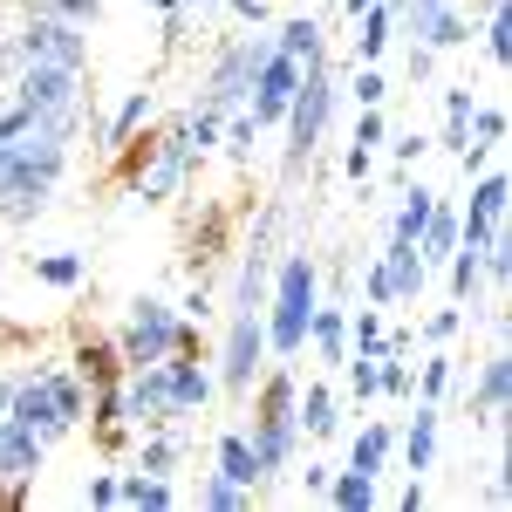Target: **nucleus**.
<instances>
[{
    "label": "nucleus",
    "mask_w": 512,
    "mask_h": 512,
    "mask_svg": "<svg viewBox=\"0 0 512 512\" xmlns=\"http://www.w3.org/2000/svg\"><path fill=\"white\" fill-rule=\"evenodd\" d=\"M7 417H21L41 444H62V437H76L82 417H89V383H82L69 362H35V369L14 376Z\"/></svg>",
    "instance_id": "nucleus-1"
},
{
    "label": "nucleus",
    "mask_w": 512,
    "mask_h": 512,
    "mask_svg": "<svg viewBox=\"0 0 512 512\" xmlns=\"http://www.w3.org/2000/svg\"><path fill=\"white\" fill-rule=\"evenodd\" d=\"M315 301H321L315 253L280 246L274 280H267V308H260V321H267V355L274 362H301L308 355V315H315Z\"/></svg>",
    "instance_id": "nucleus-2"
},
{
    "label": "nucleus",
    "mask_w": 512,
    "mask_h": 512,
    "mask_svg": "<svg viewBox=\"0 0 512 512\" xmlns=\"http://www.w3.org/2000/svg\"><path fill=\"white\" fill-rule=\"evenodd\" d=\"M335 103H342V82L328 69V55L321 62H301V82H294V103H287V117H280V178L294 185L308 164H315L321 137H328V123H335Z\"/></svg>",
    "instance_id": "nucleus-3"
},
{
    "label": "nucleus",
    "mask_w": 512,
    "mask_h": 512,
    "mask_svg": "<svg viewBox=\"0 0 512 512\" xmlns=\"http://www.w3.org/2000/svg\"><path fill=\"white\" fill-rule=\"evenodd\" d=\"M267 48L274 35H226L212 48V62H205V76H198V110H212V117H233L246 110V89H253V69L267 62Z\"/></svg>",
    "instance_id": "nucleus-4"
},
{
    "label": "nucleus",
    "mask_w": 512,
    "mask_h": 512,
    "mask_svg": "<svg viewBox=\"0 0 512 512\" xmlns=\"http://www.w3.org/2000/svg\"><path fill=\"white\" fill-rule=\"evenodd\" d=\"M178 335H185V315H178V301H164V294H137L117 321V355L123 369H144V362H164V355H178Z\"/></svg>",
    "instance_id": "nucleus-5"
},
{
    "label": "nucleus",
    "mask_w": 512,
    "mask_h": 512,
    "mask_svg": "<svg viewBox=\"0 0 512 512\" xmlns=\"http://www.w3.org/2000/svg\"><path fill=\"white\" fill-rule=\"evenodd\" d=\"M14 55L21 62H48V69H89V35H82L76 21H55V14H21L14 28Z\"/></svg>",
    "instance_id": "nucleus-6"
},
{
    "label": "nucleus",
    "mask_w": 512,
    "mask_h": 512,
    "mask_svg": "<svg viewBox=\"0 0 512 512\" xmlns=\"http://www.w3.org/2000/svg\"><path fill=\"white\" fill-rule=\"evenodd\" d=\"M267 362H274V355H267V321H260V308H253V315H233V321H226V342H219V355H212L219 390L246 396L253 383H260Z\"/></svg>",
    "instance_id": "nucleus-7"
},
{
    "label": "nucleus",
    "mask_w": 512,
    "mask_h": 512,
    "mask_svg": "<svg viewBox=\"0 0 512 512\" xmlns=\"http://www.w3.org/2000/svg\"><path fill=\"white\" fill-rule=\"evenodd\" d=\"M274 260H280V205H267V212L253 219V239L239 246L233 315H253V308H267V280H274Z\"/></svg>",
    "instance_id": "nucleus-8"
},
{
    "label": "nucleus",
    "mask_w": 512,
    "mask_h": 512,
    "mask_svg": "<svg viewBox=\"0 0 512 512\" xmlns=\"http://www.w3.org/2000/svg\"><path fill=\"white\" fill-rule=\"evenodd\" d=\"M294 82H301V62L287 48H267V62L253 69V89H246V117L260 123V130H280L287 103H294Z\"/></svg>",
    "instance_id": "nucleus-9"
},
{
    "label": "nucleus",
    "mask_w": 512,
    "mask_h": 512,
    "mask_svg": "<svg viewBox=\"0 0 512 512\" xmlns=\"http://www.w3.org/2000/svg\"><path fill=\"white\" fill-rule=\"evenodd\" d=\"M123 424H130V431H171V424H178L171 383H164V362L123 369Z\"/></svg>",
    "instance_id": "nucleus-10"
},
{
    "label": "nucleus",
    "mask_w": 512,
    "mask_h": 512,
    "mask_svg": "<svg viewBox=\"0 0 512 512\" xmlns=\"http://www.w3.org/2000/svg\"><path fill=\"white\" fill-rule=\"evenodd\" d=\"M246 444H253V458H260V478L294 472V458H301V417H294V410H253Z\"/></svg>",
    "instance_id": "nucleus-11"
},
{
    "label": "nucleus",
    "mask_w": 512,
    "mask_h": 512,
    "mask_svg": "<svg viewBox=\"0 0 512 512\" xmlns=\"http://www.w3.org/2000/svg\"><path fill=\"white\" fill-rule=\"evenodd\" d=\"M164 383H171V410H178V424L205 417L212 396H219V376H212L205 355H164Z\"/></svg>",
    "instance_id": "nucleus-12"
},
{
    "label": "nucleus",
    "mask_w": 512,
    "mask_h": 512,
    "mask_svg": "<svg viewBox=\"0 0 512 512\" xmlns=\"http://www.w3.org/2000/svg\"><path fill=\"white\" fill-rule=\"evenodd\" d=\"M437 431H444V403H417L410 396V431H396V451H403V472H437Z\"/></svg>",
    "instance_id": "nucleus-13"
},
{
    "label": "nucleus",
    "mask_w": 512,
    "mask_h": 512,
    "mask_svg": "<svg viewBox=\"0 0 512 512\" xmlns=\"http://www.w3.org/2000/svg\"><path fill=\"white\" fill-rule=\"evenodd\" d=\"M41 458H48V444H41L21 417H7V410H0V478H7V485H35Z\"/></svg>",
    "instance_id": "nucleus-14"
},
{
    "label": "nucleus",
    "mask_w": 512,
    "mask_h": 512,
    "mask_svg": "<svg viewBox=\"0 0 512 512\" xmlns=\"http://www.w3.org/2000/svg\"><path fill=\"white\" fill-rule=\"evenodd\" d=\"M308 349L321 369H342L349 362V301H315L308 315Z\"/></svg>",
    "instance_id": "nucleus-15"
},
{
    "label": "nucleus",
    "mask_w": 512,
    "mask_h": 512,
    "mask_svg": "<svg viewBox=\"0 0 512 512\" xmlns=\"http://www.w3.org/2000/svg\"><path fill=\"white\" fill-rule=\"evenodd\" d=\"M506 403H512V355L506 349H492L485 362H478V383H472V417L492 431L499 417H506Z\"/></svg>",
    "instance_id": "nucleus-16"
},
{
    "label": "nucleus",
    "mask_w": 512,
    "mask_h": 512,
    "mask_svg": "<svg viewBox=\"0 0 512 512\" xmlns=\"http://www.w3.org/2000/svg\"><path fill=\"white\" fill-rule=\"evenodd\" d=\"M69 369H76L89 390H96V383H117V376H123L117 335H103V328H82L76 342H69Z\"/></svg>",
    "instance_id": "nucleus-17"
},
{
    "label": "nucleus",
    "mask_w": 512,
    "mask_h": 512,
    "mask_svg": "<svg viewBox=\"0 0 512 512\" xmlns=\"http://www.w3.org/2000/svg\"><path fill=\"white\" fill-rule=\"evenodd\" d=\"M390 458H396V424H383V417H369V424H362V431L349 437V472L383 478V472H390Z\"/></svg>",
    "instance_id": "nucleus-18"
},
{
    "label": "nucleus",
    "mask_w": 512,
    "mask_h": 512,
    "mask_svg": "<svg viewBox=\"0 0 512 512\" xmlns=\"http://www.w3.org/2000/svg\"><path fill=\"white\" fill-rule=\"evenodd\" d=\"M294 417H301V437H342V396L328 390V383H308V390L294 396Z\"/></svg>",
    "instance_id": "nucleus-19"
},
{
    "label": "nucleus",
    "mask_w": 512,
    "mask_h": 512,
    "mask_svg": "<svg viewBox=\"0 0 512 512\" xmlns=\"http://www.w3.org/2000/svg\"><path fill=\"white\" fill-rule=\"evenodd\" d=\"M117 506H137V512L178 506V478H158V472H137V465H123V472H117Z\"/></svg>",
    "instance_id": "nucleus-20"
},
{
    "label": "nucleus",
    "mask_w": 512,
    "mask_h": 512,
    "mask_svg": "<svg viewBox=\"0 0 512 512\" xmlns=\"http://www.w3.org/2000/svg\"><path fill=\"white\" fill-rule=\"evenodd\" d=\"M212 472L233 478V485H246V492L267 485V478H260V458H253V444H246V431H219V444H212Z\"/></svg>",
    "instance_id": "nucleus-21"
},
{
    "label": "nucleus",
    "mask_w": 512,
    "mask_h": 512,
    "mask_svg": "<svg viewBox=\"0 0 512 512\" xmlns=\"http://www.w3.org/2000/svg\"><path fill=\"white\" fill-rule=\"evenodd\" d=\"M383 267H390V294H396V308L424 301V280H431V267L417 260V246H403V239H390V246H383Z\"/></svg>",
    "instance_id": "nucleus-22"
},
{
    "label": "nucleus",
    "mask_w": 512,
    "mask_h": 512,
    "mask_svg": "<svg viewBox=\"0 0 512 512\" xmlns=\"http://www.w3.org/2000/svg\"><path fill=\"white\" fill-rule=\"evenodd\" d=\"M451 246H458V198H437L424 233H417V260H424V267H444Z\"/></svg>",
    "instance_id": "nucleus-23"
},
{
    "label": "nucleus",
    "mask_w": 512,
    "mask_h": 512,
    "mask_svg": "<svg viewBox=\"0 0 512 512\" xmlns=\"http://www.w3.org/2000/svg\"><path fill=\"white\" fill-rule=\"evenodd\" d=\"M151 110H158V96H151V89H130V96H123L117 110H110V123H103V144H96V151L110 158L117 144H130V137H137V130L151 123Z\"/></svg>",
    "instance_id": "nucleus-24"
},
{
    "label": "nucleus",
    "mask_w": 512,
    "mask_h": 512,
    "mask_svg": "<svg viewBox=\"0 0 512 512\" xmlns=\"http://www.w3.org/2000/svg\"><path fill=\"white\" fill-rule=\"evenodd\" d=\"M185 424H171V431H137V472H158V478H178V458H185Z\"/></svg>",
    "instance_id": "nucleus-25"
},
{
    "label": "nucleus",
    "mask_w": 512,
    "mask_h": 512,
    "mask_svg": "<svg viewBox=\"0 0 512 512\" xmlns=\"http://www.w3.org/2000/svg\"><path fill=\"white\" fill-rule=\"evenodd\" d=\"M274 48H287L294 62H321V55H328V35H321L315 14H287L274 28Z\"/></svg>",
    "instance_id": "nucleus-26"
},
{
    "label": "nucleus",
    "mask_w": 512,
    "mask_h": 512,
    "mask_svg": "<svg viewBox=\"0 0 512 512\" xmlns=\"http://www.w3.org/2000/svg\"><path fill=\"white\" fill-rule=\"evenodd\" d=\"M321 499H328L335 512H369V506H376V478H369V472H349V465H335Z\"/></svg>",
    "instance_id": "nucleus-27"
},
{
    "label": "nucleus",
    "mask_w": 512,
    "mask_h": 512,
    "mask_svg": "<svg viewBox=\"0 0 512 512\" xmlns=\"http://www.w3.org/2000/svg\"><path fill=\"white\" fill-rule=\"evenodd\" d=\"M451 383H458V355H444V349H431L424 362H417V403H444L451 396Z\"/></svg>",
    "instance_id": "nucleus-28"
},
{
    "label": "nucleus",
    "mask_w": 512,
    "mask_h": 512,
    "mask_svg": "<svg viewBox=\"0 0 512 512\" xmlns=\"http://www.w3.org/2000/svg\"><path fill=\"white\" fill-rule=\"evenodd\" d=\"M35 280L55 287V294H76L82 280H89V260L82 253H35Z\"/></svg>",
    "instance_id": "nucleus-29"
},
{
    "label": "nucleus",
    "mask_w": 512,
    "mask_h": 512,
    "mask_svg": "<svg viewBox=\"0 0 512 512\" xmlns=\"http://www.w3.org/2000/svg\"><path fill=\"white\" fill-rule=\"evenodd\" d=\"M410 390H417V362L410 355H376V396H390V403H410Z\"/></svg>",
    "instance_id": "nucleus-30"
},
{
    "label": "nucleus",
    "mask_w": 512,
    "mask_h": 512,
    "mask_svg": "<svg viewBox=\"0 0 512 512\" xmlns=\"http://www.w3.org/2000/svg\"><path fill=\"white\" fill-rule=\"evenodd\" d=\"M383 335H390V321H383V308H349V355H383Z\"/></svg>",
    "instance_id": "nucleus-31"
},
{
    "label": "nucleus",
    "mask_w": 512,
    "mask_h": 512,
    "mask_svg": "<svg viewBox=\"0 0 512 512\" xmlns=\"http://www.w3.org/2000/svg\"><path fill=\"white\" fill-rule=\"evenodd\" d=\"M485 62H492V69H506L512 62V7L506 0H492V7H485Z\"/></svg>",
    "instance_id": "nucleus-32"
},
{
    "label": "nucleus",
    "mask_w": 512,
    "mask_h": 512,
    "mask_svg": "<svg viewBox=\"0 0 512 512\" xmlns=\"http://www.w3.org/2000/svg\"><path fill=\"white\" fill-rule=\"evenodd\" d=\"M465 137H472V144H485V151H506V110H499V103H472Z\"/></svg>",
    "instance_id": "nucleus-33"
},
{
    "label": "nucleus",
    "mask_w": 512,
    "mask_h": 512,
    "mask_svg": "<svg viewBox=\"0 0 512 512\" xmlns=\"http://www.w3.org/2000/svg\"><path fill=\"white\" fill-rule=\"evenodd\" d=\"M349 96H355V110H383V103H390V76H383V62H355Z\"/></svg>",
    "instance_id": "nucleus-34"
},
{
    "label": "nucleus",
    "mask_w": 512,
    "mask_h": 512,
    "mask_svg": "<svg viewBox=\"0 0 512 512\" xmlns=\"http://www.w3.org/2000/svg\"><path fill=\"white\" fill-rule=\"evenodd\" d=\"M198 506H205V512H246V506H253V492H246V485H233V478H219V472H212L205 485H198Z\"/></svg>",
    "instance_id": "nucleus-35"
},
{
    "label": "nucleus",
    "mask_w": 512,
    "mask_h": 512,
    "mask_svg": "<svg viewBox=\"0 0 512 512\" xmlns=\"http://www.w3.org/2000/svg\"><path fill=\"white\" fill-rule=\"evenodd\" d=\"M21 14H55V21H76V28H89L96 14H103V0H14Z\"/></svg>",
    "instance_id": "nucleus-36"
},
{
    "label": "nucleus",
    "mask_w": 512,
    "mask_h": 512,
    "mask_svg": "<svg viewBox=\"0 0 512 512\" xmlns=\"http://www.w3.org/2000/svg\"><path fill=\"white\" fill-rule=\"evenodd\" d=\"M458 328H465V308L451 301V308H437V315H424V321H417V342H431V349H444V342H451Z\"/></svg>",
    "instance_id": "nucleus-37"
},
{
    "label": "nucleus",
    "mask_w": 512,
    "mask_h": 512,
    "mask_svg": "<svg viewBox=\"0 0 512 512\" xmlns=\"http://www.w3.org/2000/svg\"><path fill=\"white\" fill-rule=\"evenodd\" d=\"M362 301L369 308H396V294H390V267H383V253L362 267Z\"/></svg>",
    "instance_id": "nucleus-38"
},
{
    "label": "nucleus",
    "mask_w": 512,
    "mask_h": 512,
    "mask_svg": "<svg viewBox=\"0 0 512 512\" xmlns=\"http://www.w3.org/2000/svg\"><path fill=\"white\" fill-rule=\"evenodd\" d=\"M383 144H390L396 171H410V164H424V151H431V137H424V130H396V137H383Z\"/></svg>",
    "instance_id": "nucleus-39"
},
{
    "label": "nucleus",
    "mask_w": 512,
    "mask_h": 512,
    "mask_svg": "<svg viewBox=\"0 0 512 512\" xmlns=\"http://www.w3.org/2000/svg\"><path fill=\"white\" fill-rule=\"evenodd\" d=\"M342 369H349V396L355 403H376V355H349Z\"/></svg>",
    "instance_id": "nucleus-40"
},
{
    "label": "nucleus",
    "mask_w": 512,
    "mask_h": 512,
    "mask_svg": "<svg viewBox=\"0 0 512 512\" xmlns=\"http://www.w3.org/2000/svg\"><path fill=\"white\" fill-rule=\"evenodd\" d=\"M369 171H376V151L349 144V151H342V178H349L355 192H362V205H369Z\"/></svg>",
    "instance_id": "nucleus-41"
},
{
    "label": "nucleus",
    "mask_w": 512,
    "mask_h": 512,
    "mask_svg": "<svg viewBox=\"0 0 512 512\" xmlns=\"http://www.w3.org/2000/svg\"><path fill=\"white\" fill-rule=\"evenodd\" d=\"M383 137H390V117L383 110H362L355 130H349V144H362V151H383Z\"/></svg>",
    "instance_id": "nucleus-42"
},
{
    "label": "nucleus",
    "mask_w": 512,
    "mask_h": 512,
    "mask_svg": "<svg viewBox=\"0 0 512 512\" xmlns=\"http://www.w3.org/2000/svg\"><path fill=\"white\" fill-rule=\"evenodd\" d=\"M82 506H117V472H89V485H82Z\"/></svg>",
    "instance_id": "nucleus-43"
},
{
    "label": "nucleus",
    "mask_w": 512,
    "mask_h": 512,
    "mask_svg": "<svg viewBox=\"0 0 512 512\" xmlns=\"http://www.w3.org/2000/svg\"><path fill=\"white\" fill-rule=\"evenodd\" d=\"M185 41H192V14H185V7H171V14H164V55H178Z\"/></svg>",
    "instance_id": "nucleus-44"
},
{
    "label": "nucleus",
    "mask_w": 512,
    "mask_h": 512,
    "mask_svg": "<svg viewBox=\"0 0 512 512\" xmlns=\"http://www.w3.org/2000/svg\"><path fill=\"white\" fill-rule=\"evenodd\" d=\"M226 7H233L246 28H267V21H274V0H226Z\"/></svg>",
    "instance_id": "nucleus-45"
},
{
    "label": "nucleus",
    "mask_w": 512,
    "mask_h": 512,
    "mask_svg": "<svg viewBox=\"0 0 512 512\" xmlns=\"http://www.w3.org/2000/svg\"><path fill=\"white\" fill-rule=\"evenodd\" d=\"M431 76H437V48L410 41V82H431Z\"/></svg>",
    "instance_id": "nucleus-46"
},
{
    "label": "nucleus",
    "mask_w": 512,
    "mask_h": 512,
    "mask_svg": "<svg viewBox=\"0 0 512 512\" xmlns=\"http://www.w3.org/2000/svg\"><path fill=\"white\" fill-rule=\"evenodd\" d=\"M396 506H403V512H424V506H431V485L410 472V485H403V499H396Z\"/></svg>",
    "instance_id": "nucleus-47"
},
{
    "label": "nucleus",
    "mask_w": 512,
    "mask_h": 512,
    "mask_svg": "<svg viewBox=\"0 0 512 512\" xmlns=\"http://www.w3.org/2000/svg\"><path fill=\"white\" fill-rule=\"evenodd\" d=\"M328 472H335V465H308V472H301V492L321 499V492H328Z\"/></svg>",
    "instance_id": "nucleus-48"
},
{
    "label": "nucleus",
    "mask_w": 512,
    "mask_h": 512,
    "mask_svg": "<svg viewBox=\"0 0 512 512\" xmlns=\"http://www.w3.org/2000/svg\"><path fill=\"white\" fill-rule=\"evenodd\" d=\"M28 492H35V485H7V478H0V512H7V506H28Z\"/></svg>",
    "instance_id": "nucleus-49"
},
{
    "label": "nucleus",
    "mask_w": 512,
    "mask_h": 512,
    "mask_svg": "<svg viewBox=\"0 0 512 512\" xmlns=\"http://www.w3.org/2000/svg\"><path fill=\"white\" fill-rule=\"evenodd\" d=\"M14 342H21V328H14V321H7V315H0V355H7V349H14Z\"/></svg>",
    "instance_id": "nucleus-50"
},
{
    "label": "nucleus",
    "mask_w": 512,
    "mask_h": 512,
    "mask_svg": "<svg viewBox=\"0 0 512 512\" xmlns=\"http://www.w3.org/2000/svg\"><path fill=\"white\" fill-rule=\"evenodd\" d=\"M144 7H158V14H171V7H192V0H144Z\"/></svg>",
    "instance_id": "nucleus-51"
},
{
    "label": "nucleus",
    "mask_w": 512,
    "mask_h": 512,
    "mask_svg": "<svg viewBox=\"0 0 512 512\" xmlns=\"http://www.w3.org/2000/svg\"><path fill=\"white\" fill-rule=\"evenodd\" d=\"M362 7H376V0H342V14H349V21L362 14Z\"/></svg>",
    "instance_id": "nucleus-52"
},
{
    "label": "nucleus",
    "mask_w": 512,
    "mask_h": 512,
    "mask_svg": "<svg viewBox=\"0 0 512 512\" xmlns=\"http://www.w3.org/2000/svg\"><path fill=\"white\" fill-rule=\"evenodd\" d=\"M458 7H492V0H458Z\"/></svg>",
    "instance_id": "nucleus-53"
}]
</instances>
